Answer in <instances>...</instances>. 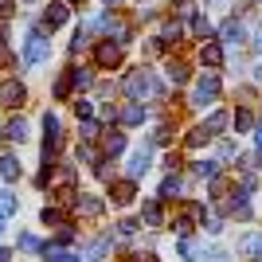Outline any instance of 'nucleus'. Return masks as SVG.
<instances>
[{
  "mask_svg": "<svg viewBox=\"0 0 262 262\" xmlns=\"http://www.w3.org/2000/svg\"><path fill=\"white\" fill-rule=\"evenodd\" d=\"M200 223H204V231H208V235H219V231H223V219H219V215H208V208H204V219H200Z\"/></svg>",
  "mask_w": 262,
  "mask_h": 262,
  "instance_id": "473e14b6",
  "label": "nucleus"
},
{
  "mask_svg": "<svg viewBox=\"0 0 262 262\" xmlns=\"http://www.w3.org/2000/svg\"><path fill=\"white\" fill-rule=\"evenodd\" d=\"M78 133H82V141H94V137H102V125H98V121H90V118H82Z\"/></svg>",
  "mask_w": 262,
  "mask_h": 262,
  "instance_id": "2f4dec72",
  "label": "nucleus"
},
{
  "mask_svg": "<svg viewBox=\"0 0 262 262\" xmlns=\"http://www.w3.org/2000/svg\"><path fill=\"white\" fill-rule=\"evenodd\" d=\"M254 82H262V59L254 63Z\"/></svg>",
  "mask_w": 262,
  "mask_h": 262,
  "instance_id": "8fccbe9b",
  "label": "nucleus"
},
{
  "mask_svg": "<svg viewBox=\"0 0 262 262\" xmlns=\"http://www.w3.org/2000/svg\"><path fill=\"white\" fill-rule=\"evenodd\" d=\"M254 125H258V118H254L251 110L243 106V110H235V133H251Z\"/></svg>",
  "mask_w": 262,
  "mask_h": 262,
  "instance_id": "393cba45",
  "label": "nucleus"
},
{
  "mask_svg": "<svg viewBox=\"0 0 262 262\" xmlns=\"http://www.w3.org/2000/svg\"><path fill=\"white\" fill-rule=\"evenodd\" d=\"M196 254H200L196 239H192V235H180V258H184V262H196Z\"/></svg>",
  "mask_w": 262,
  "mask_h": 262,
  "instance_id": "7c9ffc66",
  "label": "nucleus"
},
{
  "mask_svg": "<svg viewBox=\"0 0 262 262\" xmlns=\"http://www.w3.org/2000/svg\"><path fill=\"white\" fill-rule=\"evenodd\" d=\"M0 176H4V180H20L24 176V164H20V157H0Z\"/></svg>",
  "mask_w": 262,
  "mask_h": 262,
  "instance_id": "4be33fe9",
  "label": "nucleus"
},
{
  "mask_svg": "<svg viewBox=\"0 0 262 262\" xmlns=\"http://www.w3.org/2000/svg\"><path fill=\"white\" fill-rule=\"evenodd\" d=\"M172 133H176V125H168V121H161L153 129V137H149V145H168L172 141Z\"/></svg>",
  "mask_w": 262,
  "mask_h": 262,
  "instance_id": "cd10ccee",
  "label": "nucleus"
},
{
  "mask_svg": "<svg viewBox=\"0 0 262 262\" xmlns=\"http://www.w3.org/2000/svg\"><path fill=\"white\" fill-rule=\"evenodd\" d=\"M204 129H208L211 137H219V133L227 129V114H223V110H215V114H208V118H204Z\"/></svg>",
  "mask_w": 262,
  "mask_h": 262,
  "instance_id": "a878e982",
  "label": "nucleus"
},
{
  "mask_svg": "<svg viewBox=\"0 0 262 262\" xmlns=\"http://www.w3.org/2000/svg\"><path fill=\"white\" fill-rule=\"evenodd\" d=\"M251 47H254V55H258V59H262V28H258V32H254V39H251Z\"/></svg>",
  "mask_w": 262,
  "mask_h": 262,
  "instance_id": "49530a36",
  "label": "nucleus"
},
{
  "mask_svg": "<svg viewBox=\"0 0 262 262\" xmlns=\"http://www.w3.org/2000/svg\"><path fill=\"white\" fill-rule=\"evenodd\" d=\"M204 262H231V254L219 251V247H208V251H204Z\"/></svg>",
  "mask_w": 262,
  "mask_h": 262,
  "instance_id": "58836bf2",
  "label": "nucleus"
},
{
  "mask_svg": "<svg viewBox=\"0 0 262 262\" xmlns=\"http://www.w3.org/2000/svg\"><path fill=\"white\" fill-rule=\"evenodd\" d=\"M16 59H12V51H8V35L0 32V67H12Z\"/></svg>",
  "mask_w": 262,
  "mask_h": 262,
  "instance_id": "e433bc0d",
  "label": "nucleus"
},
{
  "mask_svg": "<svg viewBox=\"0 0 262 262\" xmlns=\"http://www.w3.org/2000/svg\"><path fill=\"white\" fill-rule=\"evenodd\" d=\"M39 219H43L47 227H63V223H71L67 211H59V208H43V211H39Z\"/></svg>",
  "mask_w": 262,
  "mask_h": 262,
  "instance_id": "c85d7f7f",
  "label": "nucleus"
},
{
  "mask_svg": "<svg viewBox=\"0 0 262 262\" xmlns=\"http://www.w3.org/2000/svg\"><path fill=\"white\" fill-rule=\"evenodd\" d=\"M94 63H98L102 71L118 67L121 63V43H114V39H98V43H94Z\"/></svg>",
  "mask_w": 262,
  "mask_h": 262,
  "instance_id": "39448f33",
  "label": "nucleus"
},
{
  "mask_svg": "<svg viewBox=\"0 0 262 262\" xmlns=\"http://www.w3.org/2000/svg\"><path fill=\"white\" fill-rule=\"evenodd\" d=\"M258 4H262V0H258Z\"/></svg>",
  "mask_w": 262,
  "mask_h": 262,
  "instance_id": "4d7b16f0",
  "label": "nucleus"
},
{
  "mask_svg": "<svg viewBox=\"0 0 262 262\" xmlns=\"http://www.w3.org/2000/svg\"><path fill=\"white\" fill-rule=\"evenodd\" d=\"M102 208H106V200H102V196L78 192V200H75V211H78L82 219H94V215H102Z\"/></svg>",
  "mask_w": 262,
  "mask_h": 262,
  "instance_id": "9d476101",
  "label": "nucleus"
},
{
  "mask_svg": "<svg viewBox=\"0 0 262 262\" xmlns=\"http://www.w3.org/2000/svg\"><path fill=\"white\" fill-rule=\"evenodd\" d=\"M12 258V251H4V247H0V262H8Z\"/></svg>",
  "mask_w": 262,
  "mask_h": 262,
  "instance_id": "3c124183",
  "label": "nucleus"
},
{
  "mask_svg": "<svg viewBox=\"0 0 262 262\" xmlns=\"http://www.w3.org/2000/svg\"><path fill=\"white\" fill-rule=\"evenodd\" d=\"M161 164H164V172H176V168H180V153H168Z\"/></svg>",
  "mask_w": 262,
  "mask_h": 262,
  "instance_id": "a19ab883",
  "label": "nucleus"
},
{
  "mask_svg": "<svg viewBox=\"0 0 262 262\" xmlns=\"http://www.w3.org/2000/svg\"><path fill=\"white\" fill-rule=\"evenodd\" d=\"M90 82H94V75H90L86 67H67V86H75V90H86Z\"/></svg>",
  "mask_w": 262,
  "mask_h": 262,
  "instance_id": "6ab92c4d",
  "label": "nucleus"
},
{
  "mask_svg": "<svg viewBox=\"0 0 262 262\" xmlns=\"http://www.w3.org/2000/svg\"><path fill=\"white\" fill-rule=\"evenodd\" d=\"M24 4H35V0H24Z\"/></svg>",
  "mask_w": 262,
  "mask_h": 262,
  "instance_id": "864d4df0",
  "label": "nucleus"
},
{
  "mask_svg": "<svg viewBox=\"0 0 262 262\" xmlns=\"http://www.w3.org/2000/svg\"><path fill=\"white\" fill-rule=\"evenodd\" d=\"M67 20H71V4H63V0H55V4H47V16H43V28H47V32H55V28H63Z\"/></svg>",
  "mask_w": 262,
  "mask_h": 262,
  "instance_id": "ddd939ff",
  "label": "nucleus"
},
{
  "mask_svg": "<svg viewBox=\"0 0 262 262\" xmlns=\"http://www.w3.org/2000/svg\"><path fill=\"white\" fill-rule=\"evenodd\" d=\"M184 176H176V172H168V176H164V180H161V192H157V196H161V200H180V196H184Z\"/></svg>",
  "mask_w": 262,
  "mask_h": 262,
  "instance_id": "2eb2a0df",
  "label": "nucleus"
},
{
  "mask_svg": "<svg viewBox=\"0 0 262 262\" xmlns=\"http://www.w3.org/2000/svg\"><path fill=\"white\" fill-rule=\"evenodd\" d=\"M16 211H20V200L12 196V192H0V219L16 215Z\"/></svg>",
  "mask_w": 262,
  "mask_h": 262,
  "instance_id": "c756f323",
  "label": "nucleus"
},
{
  "mask_svg": "<svg viewBox=\"0 0 262 262\" xmlns=\"http://www.w3.org/2000/svg\"><path fill=\"white\" fill-rule=\"evenodd\" d=\"M208 141H211V133L204 129V121H200V125H192V129H188V137H184V149H192V153H196V149H204Z\"/></svg>",
  "mask_w": 262,
  "mask_h": 262,
  "instance_id": "aec40b11",
  "label": "nucleus"
},
{
  "mask_svg": "<svg viewBox=\"0 0 262 262\" xmlns=\"http://www.w3.org/2000/svg\"><path fill=\"white\" fill-rule=\"evenodd\" d=\"M4 137H12L16 145H20V141H28V121H24V118H12L8 125H4Z\"/></svg>",
  "mask_w": 262,
  "mask_h": 262,
  "instance_id": "b1692460",
  "label": "nucleus"
},
{
  "mask_svg": "<svg viewBox=\"0 0 262 262\" xmlns=\"http://www.w3.org/2000/svg\"><path fill=\"white\" fill-rule=\"evenodd\" d=\"M118 118V106H114V102H102V121H114Z\"/></svg>",
  "mask_w": 262,
  "mask_h": 262,
  "instance_id": "37998d69",
  "label": "nucleus"
},
{
  "mask_svg": "<svg viewBox=\"0 0 262 262\" xmlns=\"http://www.w3.org/2000/svg\"><path fill=\"white\" fill-rule=\"evenodd\" d=\"M219 94H223V82H219L215 71H204V75L192 82V98H188V106L196 110H211L219 102Z\"/></svg>",
  "mask_w": 262,
  "mask_h": 262,
  "instance_id": "f03ea898",
  "label": "nucleus"
},
{
  "mask_svg": "<svg viewBox=\"0 0 262 262\" xmlns=\"http://www.w3.org/2000/svg\"><path fill=\"white\" fill-rule=\"evenodd\" d=\"M219 43L223 47H243L247 43V24L243 20H227L223 28H219Z\"/></svg>",
  "mask_w": 262,
  "mask_h": 262,
  "instance_id": "0eeeda50",
  "label": "nucleus"
},
{
  "mask_svg": "<svg viewBox=\"0 0 262 262\" xmlns=\"http://www.w3.org/2000/svg\"><path fill=\"white\" fill-rule=\"evenodd\" d=\"M192 172H196V176H204V180H215V176L223 172V164H219L215 157H204V161H196V164H192Z\"/></svg>",
  "mask_w": 262,
  "mask_h": 262,
  "instance_id": "412c9836",
  "label": "nucleus"
},
{
  "mask_svg": "<svg viewBox=\"0 0 262 262\" xmlns=\"http://www.w3.org/2000/svg\"><path fill=\"white\" fill-rule=\"evenodd\" d=\"M133 196H137V180H129V176H125V180H114V184H110V200H114L118 208L133 204Z\"/></svg>",
  "mask_w": 262,
  "mask_h": 262,
  "instance_id": "1a4fd4ad",
  "label": "nucleus"
},
{
  "mask_svg": "<svg viewBox=\"0 0 262 262\" xmlns=\"http://www.w3.org/2000/svg\"><path fill=\"white\" fill-rule=\"evenodd\" d=\"M0 231H4V219H0Z\"/></svg>",
  "mask_w": 262,
  "mask_h": 262,
  "instance_id": "5fc2aeb1",
  "label": "nucleus"
},
{
  "mask_svg": "<svg viewBox=\"0 0 262 262\" xmlns=\"http://www.w3.org/2000/svg\"><path fill=\"white\" fill-rule=\"evenodd\" d=\"M200 63L211 67V71H215V67H223V63H227V47L219 43V39H208V43L200 47Z\"/></svg>",
  "mask_w": 262,
  "mask_h": 262,
  "instance_id": "6e6552de",
  "label": "nucleus"
},
{
  "mask_svg": "<svg viewBox=\"0 0 262 262\" xmlns=\"http://www.w3.org/2000/svg\"><path fill=\"white\" fill-rule=\"evenodd\" d=\"M235 153H239V145H235V141H223V145H219V157H215V161L223 164V161H231Z\"/></svg>",
  "mask_w": 262,
  "mask_h": 262,
  "instance_id": "4c0bfd02",
  "label": "nucleus"
},
{
  "mask_svg": "<svg viewBox=\"0 0 262 262\" xmlns=\"http://www.w3.org/2000/svg\"><path fill=\"white\" fill-rule=\"evenodd\" d=\"M137 227H141L137 219H121V223H118V239H129V235H137Z\"/></svg>",
  "mask_w": 262,
  "mask_h": 262,
  "instance_id": "f704fd0d",
  "label": "nucleus"
},
{
  "mask_svg": "<svg viewBox=\"0 0 262 262\" xmlns=\"http://www.w3.org/2000/svg\"><path fill=\"white\" fill-rule=\"evenodd\" d=\"M118 4H125V0H106V8H118Z\"/></svg>",
  "mask_w": 262,
  "mask_h": 262,
  "instance_id": "603ef678",
  "label": "nucleus"
},
{
  "mask_svg": "<svg viewBox=\"0 0 262 262\" xmlns=\"http://www.w3.org/2000/svg\"><path fill=\"white\" fill-rule=\"evenodd\" d=\"M129 262H157L153 254H129Z\"/></svg>",
  "mask_w": 262,
  "mask_h": 262,
  "instance_id": "de8ad7c7",
  "label": "nucleus"
},
{
  "mask_svg": "<svg viewBox=\"0 0 262 262\" xmlns=\"http://www.w3.org/2000/svg\"><path fill=\"white\" fill-rule=\"evenodd\" d=\"M141 219L149 223V227H164V208H161V200H145V204H141Z\"/></svg>",
  "mask_w": 262,
  "mask_h": 262,
  "instance_id": "a211bd4d",
  "label": "nucleus"
},
{
  "mask_svg": "<svg viewBox=\"0 0 262 262\" xmlns=\"http://www.w3.org/2000/svg\"><path fill=\"white\" fill-rule=\"evenodd\" d=\"M102 153L114 161V157H121L125 153V133L121 129H102Z\"/></svg>",
  "mask_w": 262,
  "mask_h": 262,
  "instance_id": "4468645a",
  "label": "nucleus"
},
{
  "mask_svg": "<svg viewBox=\"0 0 262 262\" xmlns=\"http://www.w3.org/2000/svg\"><path fill=\"white\" fill-rule=\"evenodd\" d=\"M121 90L129 94V102H145V98H164V86L153 78V71L145 67H133L129 75L121 78Z\"/></svg>",
  "mask_w": 262,
  "mask_h": 262,
  "instance_id": "f257e3e1",
  "label": "nucleus"
},
{
  "mask_svg": "<svg viewBox=\"0 0 262 262\" xmlns=\"http://www.w3.org/2000/svg\"><path fill=\"white\" fill-rule=\"evenodd\" d=\"M24 102H28V90H24V82H16V78H4V82H0V106L16 110V106H24Z\"/></svg>",
  "mask_w": 262,
  "mask_h": 262,
  "instance_id": "423d86ee",
  "label": "nucleus"
},
{
  "mask_svg": "<svg viewBox=\"0 0 262 262\" xmlns=\"http://www.w3.org/2000/svg\"><path fill=\"white\" fill-rule=\"evenodd\" d=\"M149 121V110H145V102H129V106L121 110V125H145Z\"/></svg>",
  "mask_w": 262,
  "mask_h": 262,
  "instance_id": "f3484780",
  "label": "nucleus"
},
{
  "mask_svg": "<svg viewBox=\"0 0 262 262\" xmlns=\"http://www.w3.org/2000/svg\"><path fill=\"white\" fill-rule=\"evenodd\" d=\"M75 110H78V118H90V110H94V102H86V98H78V102H75Z\"/></svg>",
  "mask_w": 262,
  "mask_h": 262,
  "instance_id": "c03bdc74",
  "label": "nucleus"
},
{
  "mask_svg": "<svg viewBox=\"0 0 262 262\" xmlns=\"http://www.w3.org/2000/svg\"><path fill=\"white\" fill-rule=\"evenodd\" d=\"M67 94H71V86H67V78H59V82H55V98L63 102V98H67Z\"/></svg>",
  "mask_w": 262,
  "mask_h": 262,
  "instance_id": "a18cd8bd",
  "label": "nucleus"
},
{
  "mask_svg": "<svg viewBox=\"0 0 262 262\" xmlns=\"http://www.w3.org/2000/svg\"><path fill=\"white\" fill-rule=\"evenodd\" d=\"M86 43H90V32H86V28H78V32H75V39H71V55H78Z\"/></svg>",
  "mask_w": 262,
  "mask_h": 262,
  "instance_id": "72a5a7b5",
  "label": "nucleus"
},
{
  "mask_svg": "<svg viewBox=\"0 0 262 262\" xmlns=\"http://www.w3.org/2000/svg\"><path fill=\"white\" fill-rule=\"evenodd\" d=\"M204 4H208V8H215V12H227V8H235L239 0H204Z\"/></svg>",
  "mask_w": 262,
  "mask_h": 262,
  "instance_id": "ea45409f",
  "label": "nucleus"
},
{
  "mask_svg": "<svg viewBox=\"0 0 262 262\" xmlns=\"http://www.w3.org/2000/svg\"><path fill=\"white\" fill-rule=\"evenodd\" d=\"M180 35H184V28H180L176 20H168V24L161 28V43H164V47H172V43H180Z\"/></svg>",
  "mask_w": 262,
  "mask_h": 262,
  "instance_id": "bb28decb",
  "label": "nucleus"
},
{
  "mask_svg": "<svg viewBox=\"0 0 262 262\" xmlns=\"http://www.w3.org/2000/svg\"><path fill=\"white\" fill-rule=\"evenodd\" d=\"M55 262H86V258H82V251H63Z\"/></svg>",
  "mask_w": 262,
  "mask_h": 262,
  "instance_id": "79ce46f5",
  "label": "nucleus"
},
{
  "mask_svg": "<svg viewBox=\"0 0 262 262\" xmlns=\"http://www.w3.org/2000/svg\"><path fill=\"white\" fill-rule=\"evenodd\" d=\"M192 35H196V39H204V43L211 39V20L204 16V12H192Z\"/></svg>",
  "mask_w": 262,
  "mask_h": 262,
  "instance_id": "5701e85b",
  "label": "nucleus"
},
{
  "mask_svg": "<svg viewBox=\"0 0 262 262\" xmlns=\"http://www.w3.org/2000/svg\"><path fill=\"white\" fill-rule=\"evenodd\" d=\"M254 145H258V157H262V125H254Z\"/></svg>",
  "mask_w": 262,
  "mask_h": 262,
  "instance_id": "09e8293b",
  "label": "nucleus"
},
{
  "mask_svg": "<svg viewBox=\"0 0 262 262\" xmlns=\"http://www.w3.org/2000/svg\"><path fill=\"white\" fill-rule=\"evenodd\" d=\"M239 254H243V258H251V262L262 258V231H247V235H239Z\"/></svg>",
  "mask_w": 262,
  "mask_h": 262,
  "instance_id": "f8f14e48",
  "label": "nucleus"
},
{
  "mask_svg": "<svg viewBox=\"0 0 262 262\" xmlns=\"http://www.w3.org/2000/svg\"><path fill=\"white\" fill-rule=\"evenodd\" d=\"M0 137H4V129H0Z\"/></svg>",
  "mask_w": 262,
  "mask_h": 262,
  "instance_id": "6e6d98bb",
  "label": "nucleus"
},
{
  "mask_svg": "<svg viewBox=\"0 0 262 262\" xmlns=\"http://www.w3.org/2000/svg\"><path fill=\"white\" fill-rule=\"evenodd\" d=\"M149 168H153V145L133 149V153H129V164H125V176H129V180H141Z\"/></svg>",
  "mask_w": 262,
  "mask_h": 262,
  "instance_id": "20e7f679",
  "label": "nucleus"
},
{
  "mask_svg": "<svg viewBox=\"0 0 262 262\" xmlns=\"http://www.w3.org/2000/svg\"><path fill=\"white\" fill-rule=\"evenodd\" d=\"M39 247H43V243L35 239V235H20V251H28V254H39Z\"/></svg>",
  "mask_w": 262,
  "mask_h": 262,
  "instance_id": "c9c22d12",
  "label": "nucleus"
},
{
  "mask_svg": "<svg viewBox=\"0 0 262 262\" xmlns=\"http://www.w3.org/2000/svg\"><path fill=\"white\" fill-rule=\"evenodd\" d=\"M110 251H114V235H110V231H102L98 239H94L86 251H82V258H86V262H102Z\"/></svg>",
  "mask_w": 262,
  "mask_h": 262,
  "instance_id": "9b49d317",
  "label": "nucleus"
},
{
  "mask_svg": "<svg viewBox=\"0 0 262 262\" xmlns=\"http://www.w3.org/2000/svg\"><path fill=\"white\" fill-rule=\"evenodd\" d=\"M47 28H32L28 32V39H24V63L28 67H39V63H47L51 59V39H47Z\"/></svg>",
  "mask_w": 262,
  "mask_h": 262,
  "instance_id": "7ed1b4c3",
  "label": "nucleus"
},
{
  "mask_svg": "<svg viewBox=\"0 0 262 262\" xmlns=\"http://www.w3.org/2000/svg\"><path fill=\"white\" fill-rule=\"evenodd\" d=\"M164 75H168V82H172V86H184L188 78H192V71H188L184 59H168V63H164Z\"/></svg>",
  "mask_w": 262,
  "mask_h": 262,
  "instance_id": "dca6fc26",
  "label": "nucleus"
}]
</instances>
